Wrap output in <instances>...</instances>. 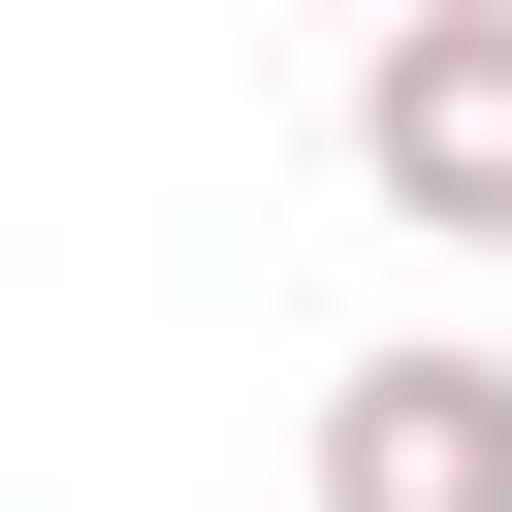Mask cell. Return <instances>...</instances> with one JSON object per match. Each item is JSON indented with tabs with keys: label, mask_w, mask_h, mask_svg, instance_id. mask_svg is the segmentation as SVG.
Listing matches in <instances>:
<instances>
[{
	"label": "cell",
	"mask_w": 512,
	"mask_h": 512,
	"mask_svg": "<svg viewBox=\"0 0 512 512\" xmlns=\"http://www.w3.org/2000/svg\"><path fill=\"white\" fill-rule=\"evenodd\" d=\"M352 192H384L416 256H512V0H384V64H352Z\"/></svg>",
	"instance_id": "1"
},
{
	"label": "cell",
	"mask_w": 512,
	"mask_h": 512,
	"mask_svg": "<svg viewBox=\"0 0 512 512\" xmlns=\"http://www.w3.org/2000/svg\"><path fill=\"white\" fill-rule=\"evenodd\" d=\"M288 480L320 512H512V352H352Z\"/></svg>",
	"instance_id": "2"
}]
</instances>
